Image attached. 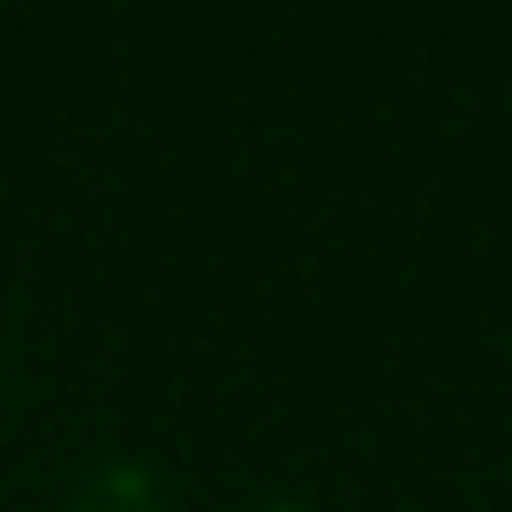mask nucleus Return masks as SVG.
Returning a JSON list of instances; mask_svg holds the SVG:
<instances>
[{
  "instance_id": "f03ea898",
  "label": "nucleus",
  "mask_w": 512,
  "mask_h": 512,
  "mask_svg": "<svg viewBox=\"0 0 512 512\" xmlns=\"http://www.w3.org/2000/svg\"><path fill=\"white\" fill-rule=\"evenodd\" d=\"M279 512H302V505H279Z\"/></svg>"
},
{
  "instance_id": "f257e3e1",
  "label": "nucleus",
  "mask_w": 512,
  "mask_h": 512,
  "mask_svg": "<svg viewBox=\"0 0 512 512\" xmlns=\"http://www.w3.org/2000/svg\"><path fill=\"white\" fill-rule=\"evenodd\" d=\"M68 512H166V497H159V482H151V467L106 460V467H91V475L76 482Z\"/></svg>"
}]
</instances>
